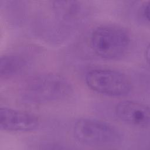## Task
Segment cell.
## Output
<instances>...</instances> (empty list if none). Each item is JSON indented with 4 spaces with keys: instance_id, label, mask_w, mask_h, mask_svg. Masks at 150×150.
Returning a JSON list of instances; mask_svg holds the SVG:
<instances>
[{
    "instance_id": "cell-1",
    "label": "cell",
    "mask_w": 150,
    "mask_h": 150,
    "mask_svg": "<svg viewBox=\"0 0 150 150\" xmlns=\"http://www.w3.org/2000/svg\"><path fill=\"white\" fill-rule=\"evenodd\" d=\"M73 86L64 76L54 73L33 75L21 84L19 94L30 104H43L64 100L73 92Z\"/></svg>"
},
{
    "instance_id": "cell-2",
    "label": "cell",
    "mask_w": 150,
    "mask_h": 150,
    "mask_svg": "<svg viewBox=\"0 0 150 150\" xmlns=\"http://www.w3.org/2000/svg\"><path fill=\"white\" fill-rule=\"evenodd\" d=\"M131 37L121 26L104 25L93 30L90 37L93 50L99 57L114 60L124 56L129 49Z\"/></svg>"
},
{
    "instance_id": "cell-3",
    "label": "cell",
    "mask_w": 150,
    "mask_h": 150,
    "mask_svg": "<svg viewBox=\"0 0 150 150\" xmlns=\"http://www.w3.org/2000/svg\"><path fill=\"white\" fill-rule=\"evenodd\" d=\"M73 132L81 143L91 145H113L122 141L121 132L105 121L91 118L79 119L74 124Z\"/></svg>"
},
{
    "instance_id": "cell-4",
    "label": "cell",
    "mask_w": 150,
    "mask_h": 150,
    "mask_svg": "<svg viewBox=\"0 0 150 150\" xmlns=\"http://www.w3.org/2000/svg\"><path fill=\"white\" fill-rule=\"evenodd\" d=\"M85 81L93 91L108 96H125L132 90L131 82L124 74L109 69L97 68L88 71Z\"/></svg>"
},
{
    "instance_id": "cell-5",
    "label": "cell",
    "mask_w": 150,
    "mask_h": 150,
    "mask_svg": "<svg viewBox=\"0 0 150 150\" xmlns=\"http://www.w3.org/2000/svg\"><path fill=\"white\" fill-rule=\"evenodd\" d=\"M39 124V118L30 112L6 107L0 108V127L2 130L30 131L36 129Z\"/></svg>"
},
{
    "instance_id": "cell-6",
    "label": "cell",
    "mask_w": 150,
    "mask_h": 150,
    "mask_svg": "<svg viewBox=\"0 0 150 150\" xmlns=\"http://www.w3.org/2000/svg\"><path fill=\"white\" fill-rule=\"evenodd\" d=\"M116 116L129 125L145 128L150 121L149 108L146 104L131 100L120 101L115 107Z\"/></svg>"
},
{
    "instance_id": "cell-7",
    "label": "cell",
    "mask_w": 150,
    "mask_h": 150,
    "mask_svg": "<svg viewBox=\"0 0 150 150\" xmlns=\"http://www.w3.org/2000/svg\"><path fill=\"white\" fill-rule=\"evenodd\" d=\"M29 61L23 55L17 53L6 54L1 57L0 76L9 78L22 72L28 66Z\"/></svg>"
},
{
    "instance_id": "cell-8",
    "label": "cell",
    "mask_w": 150,
    "mask_h": 150,
    "mask_svg": "<svg viewBox=\"0 0 150 150\" xmlns=\"http://www.w3.org/2000/svg\"><path fill=\"white\" fill-rule=\"evenodd\" d=\"M53 7L55 12L60 17L65 19H70L76 17L81 9V5L77 1H54Z\"/></svg>"
},
{
    "instance_id": "cell-9",
    "label": "cell",
    "mask_w": 150,
    "mask_h": 150,
    "mask_svg": "<svg viewBox=\"0 0 150 150\" xmlns=\"http://www.w3.org/2000/svg\"><path fill=\"white\" fill-rule=\"evenodd\" d=\"M149 2H144L141 6L139 14L141 18L145 22H149Z\"/></svg>"
}]
</instances>
